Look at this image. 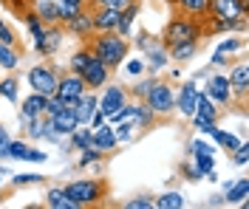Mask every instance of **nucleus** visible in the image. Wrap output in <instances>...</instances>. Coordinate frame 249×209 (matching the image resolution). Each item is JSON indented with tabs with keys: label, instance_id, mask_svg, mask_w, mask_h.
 <instances>
[{
	"label": "nucleus",
	"instance_id": "nucleus-49",
	"mask_svg": "<svg viewBox=\"0 0 249 209\" xmlns=\"http://www.w3.org/2000/svg\"><path fill=\"white\" fill-rule=\"evenodd\" d=\"M127 3H133V0H102L99 6H108V9H116V12H122Z\"/></svg>",
	"mask_w": 249,
	"mask_h": 209
},
{
	"label": "nucleus",
	"instance_id": "nucleus-4",
	"mask_svg": "<svg viewBox=\"0 0 249 209\" xmlns=\"http://www.w3.org/2000/svg\"><path fill=\"white\" fill-rule=\"evenodd\" d=\"M144 105H147L159 119L173 116V113H176V85L159 77V80L150 85V91H147V96H144Z\"/></svg>",
	"mask_w": 249,
	"mask_h": 209
},
{
	"label": "nucleus",
	"instance_id": "nucleus-32",
	"mask_svg": "<svg viewBox=\"0 0 249 209\" xmlns=\"http://www.w3.org/2000/svg\"><path fill=\"white\" fill-rule=\"evenodd\" d=\"M184 207H187V198L178 190H167L159 198H153V209H184Z\"/></svg>",
	"mask_w": 249,
	"mask_h": 209
},
{
	"label": "nucleus",
	"instance_id": "nucleus-18",
	"mask_svg": "<svg viewBox=\"0 0 249 209\" xmlns=\"http://www.w3.org/2000/svg\"><path fill=\"white\" fill-rule=\"evenodd\" d=\"M221 190H224V207H247L249 178H230L221 184Z\"/></svg>",
	"mask_w": 249,
	"mask_h": 209
},
{
	"label": "nucleus",
	"instance_id": "nucleus-22",
	"mask_svg": "<svg viewBox=\"0 0 249 209\" xmlns=\"http://www.w3.org/2000/svg\"><path fill=\"white\" fill-rule=\"evenodd\" d=\"M142 15V0H133V3H127L122 12H119V26H116V34H122L130 40V34H133V26H136V20Z\"/></svg>",
	"mask_w": 249,
	"mask_h": 209
},
{
	"label": "nucleus",
	"instance_id": "nucleus-48",
	"mask_svg": "<svg viewBox=\"0 0 249 209\" xmlns=\"http://www.w3.org/2000/svg\"><path fill=\"white\" fill-rule=\"evenodd\" d=\"M105 122H108V119H105V113H102L99 108H96V111L91 113V119H88V128H91V130H96V128H102Z\"/></svg>",
	"mask_w": 249,
	"mask_h": 209
},
{
	"label": "nucleus",
	"instance_id": "nucleus-50",
	"mask_svg": "<svg viewBox=\"0 0 249 209\" xmlns=\"http://www.w3.org/2000/svg\"><path fill=\"white\" fill-rule=\"evenodd\" d=\"M213 71H215V68H213V65L207 63V65H204V68H198V71H196V74H193V80H207V77H210V74H213Z\"/></svg>",
	"mask_w": 249,
	"mask_h": 209
},
{
	"label": "nucleus",
	"instance_id": "nucleus-9",
	"mask_svg": "<svg viewBox=\"0 0 249 209\" xmlns=\"http://www.w3.org/2000/svg\"><path fill=\"white\" fill-rule=\"evenodd\" d=\"M198 80H184L178 88H176V113L178 116H184V119H190L193 116V111H196V102H198Z\"/></svg>",
	"mask_w": 249,
	"mask_h": 209
},
{
	"label": "nucleus",
	"instance_id": "nucleus-40",
	"mask_svg": "<svg viewBox=\"0 0 249 209\" xmlns=\"http://www.w3.org/2000/svg\"><path fill=\"white\" fill-rule=\"evenodd\" d=\"M122 68H124V74L130 77V80H136V77H142V74H147V65H144V57L142 54H136V57H124V63H122Z\"/></svg>",
	"mask_w": 249,
	"mask_h": 209
},
{
	"label": "nucleus",
	"instance_id": "nucleus-56",
	"mask_svg": "<svg viewBox=\"0 0 249 209\" xmlns=\"http://www.w3.org/2000/svg\"><path fill=\"white\" fill-rule=\"evenodd\" d=\"M99 3H102V0H88V6H99Z\"/></svg>",
	"mask_w": 249,
	"mask_h": 209
},
{
	"label": "nucleus",
	"instance_id": "nucleus-3",
	"mask_svg": "<svg viewBox=\"0 0 249 209\" xmlns=\"http://www.w3.org/2000/svg\"><path fill=\"white\" fill-rule=\"evenodd\" d=\"M65 195L77 204L79 209L82 207H96V204H102L105 198H108L110 187L108 181L102 176H93V178H74V181H68L65 187Z\"/></svg>",
	"mask_w": 249,
	"mask_h": 209
},
{
	"label": "nucleus",
	"instance_id": "nucleus-5",
	"mask_svg": "<svg viewBox=\"0 0 249 209\" xmlns=\"http://www.w3.org/2000/svg\"><path fill=\"white\" fill-rule=\"evenodd\" d=\"M65 68H57V65L51 63H34L26 71V82H29L31 91H37V94H43V96H54V91H57V80H60V74Z\"/></svg>",
	"mask_w": 249,
	"mask_h": 209
},
{
	"label": "nucleus",
	"instance_id": "nucleus-55",
	"mask_svg": "<svg viewBox=\"0 0 249 209\" xmlns=\"http://www.w3.org/2000/svg\"><path fill=\"white\" fill-rule=\"evenodd\" d=\"M6 198H9V193H0V207L6 204Z\"/></svg>",
	"mask_w": 249,
	"mask_h": 209
},
{
	"label": "nucleus",
	"instance_id": "nucleus-29",
	"mask_svg": "<svg viewBox=\"0 0 249 209\" xmlns=\"http://www.w3.org/2000/svg\"><path fill=\"white\" fill-rule=\"evenodd\" d=\"M215 51L230 54V57H238V54L247 51V40H244V34H224V40H218Z\"/></svg>",
	"mask_w": 249,
	"mask_h": 209
},
{
	"label": "nucleus",
	"instance_id": "nucleus-59",
	"mask_svg": "<svg viewBox=\"0 0 249 209\" xmlns=\"http://www.w3.org/2000/svg\"><path fill=\"white\" fill-rule=\"evenodd\" d=\"M0 3H6V0H0Z\"/></svg>",
	"mask_w": 249,
	"mask_h": 209
},
{
	"label": "nucleus",
	"instance_id": "nucleus-45",
	"mask_svg": "<svg viewBox=\"0 0 249 209\" xmlns=\"http://www.w3.org/2000/svg\"><path fill=\"white\" fill-rule=\"evenodd\" d=\"M119 207L122 209H153V198H150V195H136V198L119 204Z\"/></svg>",
	"mask_w": 249,
	"mask_h": 209
},
{
	"label": "nucleus",
	"instance_id": "nucleus-8",
	"mask_svg": "<svg viewBox=\"0 0 249 209\" xmlns=\"http://www.w3.org/2000/svg\"><path fill=\"white\" fill-rule=\"evenodd\" d=\"M201 91L207 94V96L215 102L218 108H232V88H230V80H227V74H210L207 77V82L201 85Z\"/></svg>",
	"mask_w": 249,
	"mask_h": 209
},
{
	"label": "nucleus",
	"instance_id": "nucleus-14",
	"mask_svg": "<svg viewBox=\"0 0 249 209\" xmlns=\"http://www.w3.org/2000/svg\"><path fill=\"white\" fill-rule=\"evenodd\" d=\"M110 74H113V71H110L105 63H99L93 54H91V60L85 63V68L79 71V77H82V82H85V88H88V91H99V88L110 80Z\"/></svg>",
	"mask_w": 249,
	"mask_h": 209
},
{
	"label": "nucleus",
	"instance_id": "nucleus-47",
	"mask_svg": "<svg viewBox=\"0 0 249 209\" xmlns=\"http://www.w3.org/2000/svg\"><path fill=\"white\" fill-rule=\"evenodd\" d=\"M62 108H65V102H62L60 96H48L46 99V111L43 113H46V116H54V113H60Z\"/></svg>",
	"mask_w": 249,
	"mask_h": 209
},
{
	"label": "nucleus",
	"instance_id": "nucleus-38",
	"mask_svg": "<svg viewBox=\"0 0 249 209\" xmlns=\"http://www.w3.org/2000/svg\"><path fill=\"white\" fill-rule=\"evenodd\" d=\"M46 176H40V173H12L9 176V184H12V190H23V187H34V184H43Z\"/></svg>",
	"mask_w": 249,
	"mask_h": 209
},
{
	"label": "nucleus",
	"instance_id": "nucleus-6",
	"mask_svg": "<svg viewBox=\"0 0 249 209\" xmlns=\"http://www.w3.org/2000/svg\"><path fill=\"white\" fill-rule=\"evenodd\" d=\"M99 111L105 113V119H108V125H113L116 122V116L122 113V108L127 105V88H124L122 82H105L99 91Z\"/></svg>",
	"mask_w": 249,
	"mask_h": 209
},
{
	"label": "nucleus",
	"instance_id": "nucleus-28",
	"mask_svg": "<svg viewBox=\"0 0 249 209\" xmlns=\"http://www.w3.org/2000/svg\"><path fill=\"white\" fill-rule=\"evenodd\" d=\"M34 3V15L40 17L46 26H60V12H57V0H31Z\"/></svg>",
	"mask_w": 249,
	"mask_h": 209
},
{
	"label": "nucleus",
	"instance_id": "nucleus-51",
	"mask_svg": "<svg viewBox=\"0 0 249 209\" xmlns=\"http://www.w3.org/2000/svg\"><path fill=\"white\" fill-rule=\"evenodd\" d=\"M207 207H224V193H215L207 198Z\"/></svg>",
	"mask_w": 249,
	"mask_h": 209
},
{
	"label": "nucleus",
	"instance_id": "nucleus-2",
	"mask_svg": "<svg viewBox=\"0 0 249 209\" xmlns=\"http://www.w3.org/2000/svg\"><path fill=\"white\" fill-rule=\"evenodd\" d=\"M159 40L164 43V48L178 46V43H201L204 40V23L196 20V17L173 12V17L164 23V29L159 34Z\"/></svg>",
	"mask_w": 249,
	"mask_h": 209
},
{
	"label": "nucleus",
	"instance_id": "nucleus-11",
	"mask_svg": "<svg viewBox=\"0 0 249 209\" xmlns=\"http://www.w3.org/2000/svg\"><path fill=\"white\" fill-rule=\"evenodd\" d=\"M85 91H88V88H85V82H82V77H79V74L62 71L60 80H57V91H54V96H60L65 105H71V102H77Z\"/></svg>",
	"mask_w": 249,
	"mask_h": 209
},
{
	"label": "nucleus",
	"instance_id": "nucleus-54",
	"mask_svg": "<svg viewBox=\"0 0 249 209\" xmlns=\"http://www.w3.org/2000/svg\"><path fill=\"white\" fill-rule=\"evenodd\" d=\"M65 3H71V6H77V9H85V6H88V0H65Z\"/></svg>",
	"mask_w": 249,
	"mask_h": 209
},
{
	"label": "nucleus",
	"instance_id": "nucleus-33",
	"mask_svg": "<svg viewBox=\"0 0 249 209\" xmlns=\"http://www.w3.org/2000/svg\"><path fill=\"white\" fill-rule=\"evenodd\" d=\"M105 159H108V153H102V150H96V147H85V150H79V156H77V170L99 167Z\"/></svg>",
	"mask_w": 249,
	"mask_h": 209
},
{
	"label": "nucleus",
	"instance_id": "nucleus-44",
	"mask_svg": "<svg viewBox=\"0 0 249 209\" xmlns=\"http://www.w3.org/2000/svg\"><path fill=\"white\" fill-rule=\"evenodd\" d=\"M0 43H3V46H17V48H20V40H17L15 29H12L3 17H0Z\"/></svg>",
	"mask_w": 249,
	"mask_h": 209
},
{
	"label": "nucleus",
	"instance_id": "nucleus-19",
	"mask_svg": "<svg viewBox=\"0 0 249 209\" xmlns=\"http://www.w3.org/2000/svg\"><path fill=\"white\" fill-rule=\"evenodd\" d=\"M93 20V32H116L119 26V12L108 9V6H88Z\"/></svg>",
	"mask_w": 249,
	"mask_h": 209
},
{
	"label": "nucleus",
	"instance_id": "nucleus-42",
	"mask_svg": "<svg viewBox=\"0 0 249 209\" xmlns=\"http://www.w3.org/2000/svg\"><path fill=\"white\" fill-rule=\"evenodd\" d=\"M133 133H136V125H133V122H116V125H113V136H116L119 145H127V142L133 139Z\"/></svg>",
	"mask_w": 249,
	"mask_h": 209
},
{
	"label": "nucleus",
	"instance_id": "nucleus-30",
	"mask_svg": "<svg viewBox=\"0 0 249 209\" xmlns=\"http://www.w3.org/2000/svg\"><path fill=\"white\" fill-rule=\"evenodd\" d=\"M198 48H201V43H178V46H170L167 54H170V63L184 65V63H190V60L198 54Z\"/></svg>",
	"mask_w": 249,
	"mask_h": 209
},
{
	"label": "nucleus",
	"instance_id": "nucleus-24",
	"mask_svg": "<svg viewBox=\"0 0 249 209\" xmlns=\"http://www.w3.org/2000/svg\"><path fill=\"white\" fill-rule=\"evenodd\" d=\"M173 9L178 15H187V17H196V20H207V9H210V0H170Z\"/></svg>",
	"mask_w": 249,
	"mask_h": 209
},
{
	"label": "nucleus",
	"instance_id": "nucleus-26",
	"mask_svg": "<svg viewBox=\"0 0 249 209\" xmlns=\"http://www.w3.org/2000/svg\"><path fill=\"white\" fill-rule=\"evenodd\" d=\"M43 207L46 209H79L77 204L65 195L62 187H48L46 195H43Z\"/></svg>",
	"mask_w": 249,
	"mask_h": 209
},
{
	"label": "nucleus",
	"instance_id": "nucleus-15",
	"mask_svg": "<svg viewBox=\"0 0 249 209\" xmlns=\"http://www.w3.org/2000/svg\"><path fill=\"white\" fill-rule=\"evenodd\" d=\"M218 119H221V108L198 88V102H196V111H193V116H190L193 130L201 128V125H210V122H218Z\"/></svg>",
	"mask_w": 249,
	"mask_h": 209
},
{
	"label": "nucleus",
	"instance_id": "nucleus-1",
	"mask_svg": "<svg viewBox=\"0 0 249 209\" xmlns=\"http://www.w3.org/2000/svg\"><path fill=\"white\" fill-rule=\"evenodd\" d=\"M85 43H88V48H91L93 57L99 63H105L110 71H119L124 63V57L130 54V40L122 37V34H116V32H93Z\"/></svg>",
	"mask_w": 249,
	"mask_h": 209
},
{
	"label": "nucleus",
	"instance_id": "nucleus-34",
	"mask_svg": "<svg viewBox=\"0 0 249 209\" xmlns=\"http://www.w3.org/2000/svg\"><path fill=\"white\" fill-rule=\"evenodd\" d=\"M159 80V77H150V74H142L136 80H130V85H124L127 88V96L130 99H144L147 96V91H150V85Z\"/></svg>",
	"mask_w": 249,
	"mask_h": 209
},
{
	"label": "nucleus",
	"instance_id": "nucleus-52",
	"mask_svg": "<svg viewBox=\"0 0 249 209\" xmlns=\"http://www.w3.org/2000/svg\"><path fill=\"white\" fill-rule=\"evenodd\" d=\"M9 139H12V133L6 130V125L0 122V147H9Z\"/></svg>",
	"mask_w": 249,
	"mask_h": 209
},
{
	"label": "nucleus",
	"instance_id": "nucleus-31",
	"mask_svg": "<svg viewBox=\"0 0 249 209\" xmlns=\"http://www.w3.org/2000/svg\"><path fill=\"white\" fill-rule=\"evenodd\" d=\"M23 63V51L17 48V46H3L0 43V71H17Z\"/></svg>",
	"mask_w": 249,
	"mask_h": 209
},
{
	"label": "nucleus",
	"instance_id": "nucleus-20",
	"mask_svg": "<svg viewBox=\"0 0 249 209\" xmlns=\"http://www.w3.org/2000/svg\"><path fill=\"white\" fill-rule=\"evenodd\" d=\"M99 108V94L96 91H85L77 102H71V111L77 116L79 125H88V119H91V113Z\"/></svg>",
	"mask_w": 249,
	"mask_h": 209
},
{
	"label": "nucleus",
	"instance_id": "nucleus-37",
	"mask_svg": "<svg viewBox=\"0 0 249 209\" xmlns=\"http://www.w3.org/2000/svg\"><path fill=\"white\" fill-rule=\"evenodd\" d=\"M156 40V34H150V32H144V29H139V32H133L130 34V51H136V54H144V51L153 46Z\"/></svg>",
	"mask_w": 249,
	"mask_h": 209
},
{
	"label": "nucleus",
	"instance_id": "nucleus-13",
	"mask_svg": "<svg viewBox=\"0 0 249 209\" xmlns=\"http://www.w3.org/2000/svg\"><path fill=\"white\" fill-rule=\"evenodd\" d=\"M249 0H210L207 17L210 20H224V17H247Z\"/></svg>",
	"mask_w": 249,
	"mask_h": 209
},
{
	"label": "nucleus",
	"instance_id": "nucleus-25",
	"mask_svg": "<svg viewBox=\"0 0 249 209\" xmlns=\"http://www.w3.org/2000/svg\"><path fill=\"white\" fill-rule=\"evenodd\" d=\"M93 147L96 150H102V153H113V150H119V142H116V136H113V125H102V128L93 130Z\"/></svg>",
	"mask_w": 249,
	"mask_h": 209
},
{
	"label": "nucleus",
	"instance_id": "nucleus-35",
	"mask_svg": "<svg viewBox=\"0 0 249 209\" xmlns=\"http://www.w3.org/2000/svg\"><path fill=\"white\" fill-rule=\"evenodd\" d=\"M62 37H65V29L62 26H48L46 29V60L54 57L62 48Z\"/></svg>",
	"mask_w": 249,
	"mask_h": 209
},
{
	"label": "nucleus",
	"instance_id": "nucleus-57",
	"mask_svg": "<svg viewBox=\"0 0 249 209\" xmlns=\"http://www.w3.org/2000/svg\"><path fill=\"white\" fill-rule=\"evenodd\" d=\"M153 3H170V0H153Z\"/></svg>",
	"mask_w": 249,
	"mask_h": 209
},
{
	"label": "nucleus",
	"instance_id": "nucleus-17",
	"mask_svg": "<svg viewBox=\"0 0 249 209\" xmlns=\"http://www.w3.org/2000/svg\"><path fill=\"white\" fill-rule=\"evenodd\" d=\"M215 34H247V17H224V20H204V37Z\"/></svg>",
	"mask_w": 249,
	"mask_h": 209
},
{
	"label": "nucleus",
	"instance_id": "nucleus-7",
	"mask_svg": "<svg viewBox=\"0 0 249 209\" xmlns=\"http://www.w3.org/2000/svg\"><path fill=\"white\" fill-rule=\"evenodd\" d=\"M230 88H232V99H238V113L247 116V96H249V65L247 60H235L230 65Z\"/></svg>",
	"mask_w": 249,
	"mask_h": 209
},
{
	"label": "nucleus",
	"instance_id": "nucleus-21",
	"mask_svg": "<svg viewBox=\"0 0 249 209\" xmlns=\"http://www.w3.org/2000/svg\"><path fill=\"white\" fill-rule=\"evenodd\" d=\"M77 125H79V122H77V116H74V111H71V105H65L60 113L48 116V130H51V133H57V136H68Z\"/></svg>",
	"mask_w": 249,
	"mask_h": 209
},
{
	"label": "nucleus",
	"instance_id": "nucleus-58",
	"mask_svg": "<svg viewBox=\"0 0 249 209\" xmlns=\"http://www.w3.org/2000/svg\"><path fill=\"white\" fill-rule=\"evenodd\" d=\"M3 178H6V176H3V173H0V187H3Z\"/></svg>",
	"mask_w": 249,
	"mask_h": 209
},
{
	"label": "nucleus",
	"instance_id": "nucleus-27",
	"mask_svg": "<svg viewBox=\"0 0 249 209\" xmlns=\"http://www.w3.org/2000/svg\"><path fill=\"white\" fill-rule=\"evenodd\" d=\"M68 147H71V153H79L85 147H93V130L88 125H77V128L68 133Z\"/></svg>",
	"mask_w": 249,
	"mask_h": 209
},
{
	"label": "nucleus",
	"instance_id": "nucleus-53",
	"mask_svg": "<svg viewBox=\"0 0 249 209\" xmlns=\"http://www.w3.org/2000/svg\"><path fill=\"white\" fill-rule=\"evenodd\" d=\"M184 77V71H181V65H176V68H170V80H181Z\"/></svg>",
	"mask_w": 249,
	"mask_h": 209
},
{
	"label": "nucleus",
	"instance_id": "nucleus-41",
	"mask_svg": "<svg viewBox=\"0 0 249 209\" xmlns=\"http://www.w3.org/2000/svg\"><path fill=\"white\" fill-rule=\"evenodd\" d=\"M178 176L184 178V181H190V184H198L204 178V173L196 167V161L190 159V156H184V161H181V167H178Z\"/></svg>",
	"mask_w": 249,
	"mask_h": 209
},
{
	"label": "nucleus",
	"instance_id": "nucleus-36",
	"mask_svg": "<svg viewBox=\"0 0 249 209\" xmlns=\"http://www.w3.org/2000/svg\"><path fill=\"white\" fill-rule=\"evenodd\" d=\"M91 60V48H88V43H82L71 57H68V63H65V71H71V74H79L82 68H85V63Z\"/></svg>",
	"mask_w": 249,
	"mask_h": 209
},
{
	"label": "nucleus",
	"instance_id": "nucleus-39",
	"mask_svg": "<svg viewBox=\"0 0 249 209\" xmlns=\"http://www.w3.org/2000/svg\"><path fill=\"white\" fill-rule=\"evenodd\" d=\"M0 99H6V102H20V82L17 77H3L0 80Z\"/></svg>",
	"mask_w": 249,
	"mask_h": 209
},
{
	"label": "nucleus",
	"instance_id": "nucleus-23",
	"mask_svg": "<svg viewBox=\"0 0 249 209\" xmlns=\"http://www.w3.org/2000/svg\"><path fill=\"white\" fill-rule=\"evenodd\" d=\"M46 99L43 94H37V91H31L29 96L20 102V113H17V119H20V125L26 122V119H34V116H43L46 111Z\"/></svg>",
	"mask_w": 249,
	"mask_h": 209
},
{
	"label": "nucleus",
	"instance_id": "nucleus-12",
	"mask_svg": "<svg viewBox=\"0 0 249 209\" xmlns=\"http://www.w3.org/2000/svg\"><path fill=\"white\" fill-rule=\"evenodd\" d=\"M62 29H65V34H71V37H77L79 43H85L88 37L93 34V20H91V9L85 6V9H79V12H74V15L68 17L65 23H62Z\"/></svg>",
	"mask_w": 249,
	"mask_h": 209
},
{
	"label": "nucleus",
	"instance_id": "nucleus-10",
	"mask_svg": "<svg viewBox=\"0 0 249 209\" xmlns=\"http://www.w3.org/2000/svg\"><path fill=\"white\" fill-rule=\"evenodd\" d=\"M9 156L12 161H23V164H46L48 161V153L34 147L29 139H9Z\"/></svg>",
	"mask_w": 249,
	"mask_h": 209
},
{
	"label": "nucleus",
	"instance_id": "nucleus-46",
	"mask_svg": "<svg viewBox=\"0 0 249 209\" xmlns=\"http://www.w3.org/2000/svg\"><path fill=\"white\" fill-rule=\"evenodd\" d=\"M232 63H235V57L221 54V51H213V57H210V65H213V68H230Z\"/></svg>",
	"mask_w": 249,
	"mask_h": 209
},
{
	"label": "nucleus",
	"instance_id": "nucleus-16",
	"mask_svg": "<svg viewBox=\"0 0 249 209\" xmlns=\"http://www.w3.org/2000/svg\"><path fill=\"white\" fill-rule=\"evenodd\" d=\"M142 57H144V65H147V74H150V77H161V74L173 65L170 63V54H167V48H164V43H161V40H156V43L144 51Z\"/></svg>",
	"mask_w": 249,
	"mask_h": 209
},
{
	"label": "nucleus",
	"instance_id": "nucleus-43",
	"mask_svg": "<svg viewBox=\"0 0 249 209\" xmlns=\"http://www.w3.org/2000/svg\"><path fill=\"white\" fill-rule=\"evenodd\" d=\"M190 159L196 161V167L201 170L204 176H207L210 170H215V156H210V153H190Z\"/></svg>",
	"mask_w": 249,
	"mask_h": 209
}]
</instances>
